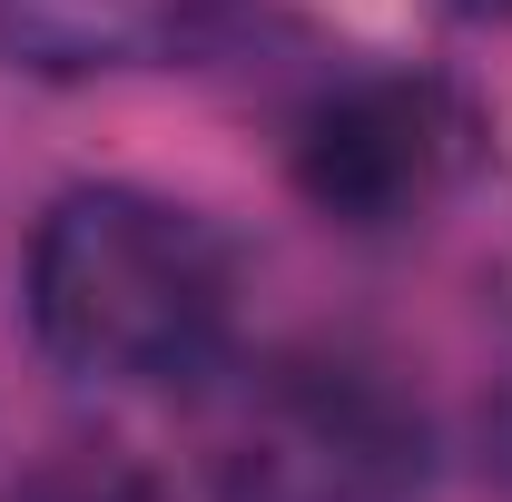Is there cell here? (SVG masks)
Here are the masks:
<instances>
[{"mask_svg": "<svg viewBox=\"0 0 512 502\" xmlns=\"http://www.w3.org/2000/svg\"><path fill=\"white\" fill-rule=\"evenodd\" d=\"M237 276L217 227L148 188H69L30 237V335L40 355L109 394L197 384L227 355Z\"/></svg>", "mask_w": 512, "mask_h": 502, "instance_id": "obj_1", "label": "cell"}, {"mask_svg": "<svg viewBox=\"0 0 512 502\" xmlns=\"http://www.w3.org/2000/svg\"><path fill=\"white\" fill-rule=\"evenodd\" d=\"M424 473V414L335 355H276L217 434V502H424Z\"/></svg>", "mask_w": 512, "mask_h": 502, "instance_id": "obj_2", "label": "cell"}, {"mask_svg": "<svg viewBox=\"0 0 512 502\" xmlns=\"http://www.w3.org/2000/svg\"><path fill=\"white\" fill-rule=\"evenodd\" d=\"M473 158V109L424 69H365L296 119V188L335 227H414Z\"/></svg>", "mask_w": 512, "mask_h": 502, "instance_id": "obj_3", "label": "cell"}, {"mask_svg": "<svg viewBox=\"0 0 512 502\" xmlns=\"http://www.w3.org/2000/svg\"><path fill=\"white\" fill-rule=\"evenodd\" d=\"M227 0H0V60L40 79L158 69L217 30Z\"/></svg>", "mask_w": 512, "mask_h": 502, "instance_id": "obj_4", "label": "cell"}, {"mask_svg": "<svg viewBox=\"0 0 512 502\" xmlns=\"http://www.w3.org/2000/svg\"><path fill=\"white\" fill-rule=\"evenodd\" d=\"M0 502H168V483L138 453H119V443H60V453H40Z\"/></svg>", "mask_w": 512, "mask_h": 502, "instance_id": "obj_5", "label": "cell"}, {"mask_svg": "<svg viewBox=\"0 0 512 502\" xmlns=\"http://www.w3.org/2000/svg\"><path fill=\"white\" fill-rule=\"evenodd\" d=\"M483 443H493V483H503V502H512V365H503V384H493V404H483Z\"/></svg>", "mask_w": 512, "mask_h": 502, "instance_id": "obj_6", "label": "cell"}, {"mask_svg": "<svg viewBox=\"0 0 512 502\" xmlns=\"http://www.w3.org/2000/svg\"><path fill=\"white\" fill-rule=\"evenodd\" d=\"M453 20H493V30H512V0H444Z\"/></svg>", "mask_w": 512, "mask_h": 502, "instance_id": "obj_7", "label": "cell"}]
</instances>
